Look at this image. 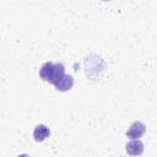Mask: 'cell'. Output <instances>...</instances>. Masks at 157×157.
Here are the masks:
<instances>
[{"instance_id":"obj_1","label":"cell","mask_w":157,"mask_h":157,"mask_svg":"<svg viewBox=\"0 0 157 157\" xmlns=\"http://www.w3.org/2000/svg\"><path fill=\"white\" fill-rule=\"evenodd\" d=\"M65 74V66L63 64H54V63H44L39 70V76L50 83L56 82L63 75Z\"/></svg>"},{"instance_id":"obj_2","label":"cell","mask_w":157,"mask_h":157,"mask_svg":"<svg viewBox=\"0 0 157 157\" xmlns=\"http://www.w3.org/2000/svg\"><path fill=\"white\" fill-rule=\"evenodd\" d=\"M145 131H146L145 124H142L141 121H134L130 125L129 130L126 131V136L129 139H140L145 134Z\"/></svg>"},{"instance_id":"obj_4","label":"cell","mask_w":157,"mask_h":157,"mask_svg":"<svg viewBox=\"0 0 157 157\" xmlns=\"http://www.w3.org/2000/svg\"><path fill=\"white\" fill-rule=\"evenodd\" d=\"M126 152L130 156H140L144 152V144L139 139H131V141L126 144Z\"/></svg>"},{"instance_id":"obj_6","label":"cell","mask_w":157,"mask_h":157,"mask_svg":"<svg viewBox=\"0 0 157 157\" xmlns=\"http://www.w3.org/2000/svg\"><path fill=\"white\" fill-rule=\"evenodd\" d=\"M103 1H109V0H103Z\"/></svg>"},{"instance_id":"obj_3","label":"cell","mask_w":157,"mask_h":157,"mask_svg":"<svg viewBox=\"0 0 157 157\" xmlns=\"http://www.w3.org/2000/svg\"><path fill=\"white\" fill-rule=\"evenodd\" d=\"M55 86V88L58 91H61V92H66L69 90H71L72 85H74V77L71 75H67V74H64L56 82L53 83Z\"/></svg>"},{"instance_id":"obj_5","label":"cell","mask_w":157,"mask_h":157,"mask_svg":"<svg viewBox=\"0 0 157 157\" xmlns=\"http://www.w3.org/2000/svg\"><path fill=\"white\" fill-rule=\"evenodd\" d=\"M49 135H50V130H49V128H48L47 125H44V124L37 125V126L34 128V130H33V137H34V140H36L37 142L44 141Z\"/></svg>"}]
</instances>
